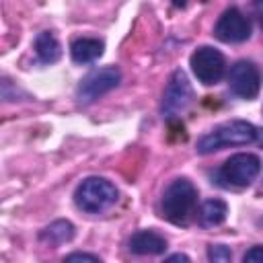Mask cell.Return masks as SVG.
I'll list each match as a JSON object with an SVG mask.
<instances>
[{"label": "cell", "instance_id": "cell-1", "mask_svg": "<svg viewBox=\"0 0 263 263\" xmlns=\"http://www.w3.org/2000/svg\"><path fill=\"white\" fill-rule=\"evenodd\" d=\"M257 138V129L253 123L242 121V119H232L226 121L218 127H214L210 134L199 138L197 142V152L199 154H212L220 148L226 146H245L251 144Z\"/></svg>", "mask_w": 263, "mask_h": 263}, {"label": "cell", "instance_id": "cell-2", "mask_svg": "<svg viewBox=\"0 0 263 263\" xmlns=\"http://www.w3.org/2000/svg\"><path fill=\"white\" fill-rule=\"evenodd\" d=\"M195 201H197V189L193 187V183L185 177L181 179H175L162 193V216L181 226V224H187L193 208H195Z\"/></svg>", "mask_w": 263, "mask_h": 263}, {"label": "cell", "instance_id": "cell-3", "mask_svg": "<svg viewBox=\"0 0 263 263\" xmlns=\"http://www.w3.org/2000/svg\"><path fill=\"white\" fill-rule=\"evenodd\" d=\"M74 201L82 212L99 214L117 201V189L103 177H88L76 187Z\"/></svg>", "mask_w": 263, "mask_h": 263}, {"label": "cell", "instance_id": "cell-4", "mask_svg": "<svg viewBox=\"0 0 263 263\" xmlns=\"http://www.w3.org/2000/svg\"><path fill=\"white\" fill-rule=\"evenodd\" d=\"M261 171V160L255 154L249 152H240L230 156L222 168H220V181H224V185H232V187H247L251 185L257 175Z\"/></svg>", "mask_w": 263, "mask_h": 263}, {"label": "cell", "instance_id": "cell-5", "mask_svg": "<svg viewBox=\"0 0 263 263\" xmlns=\"http://www.w3.org/2000/svg\"><path fill=\"white\" fill-rule=\"evenodd\" d=\"M193 99V90H191V84L185 76L183 70H175L166 88H164V95H162V117L164 119H175L179 117L191 103Z\"/></svg>", "mask_w": 263, "mask_h": 263}, {"label": "cell", "instance_id": "cell-6", "mask_svg": "<svg viewBox=\"0 0 263 263\" xmlns=\"http://www.w3.org/2000/svg\"><path fill=\"white\" fill-rule=\"evenodd\" d=\"M121 80V72L115 66H107V68H99L92 70L90 74H86L76 90V97L80 103H92L95 99L103 97L105 92L113 90Z\"/></svg>", "mask_w": 263, "mask_h": 263}, {"label": "cell", "instance_id": "cell-7", "mask_svg": "<svg viewBox=\"0 0 263 263\" xmlns=\"http://www.w3.org/2000/svg\"><path fill=\"white\" fill-rule=\"evenodd\" d=\"M224 55L210 45H203L191 53V70L201 84H216L224 76Z\"/></svg>", "mask_w": 263, "mask_h": 263}, {"label": "cell", "instance_id": "cell-8", "mask_svg": "<svg viewBox=\"0 0 263 263\" xmlns=\"http://www.w3.org/2000/svg\"><path fill=\"white\" fill-rule=\"evenodd\" d=\"M228 86L240 99H255L261 88V74L253 62L240 60L228 72Z\"/></svg>", "mask_w": 263, "mask_h": 263}, {"label": "cell", "instance_id": "cell-9", "mask_svg": "<svg viewBox=\"0 0 263 263\" xmlns=\"http://www.w3.org/2000/svg\"><path fill=\"white\" fill-rule=\"evenodd\" d=\"M214 33L224 43H240L251 37V23L238 8H228L218 18Z\"/></svg>", "mask_w": 263, "mask_h": 263}, {"label": "cell", "instance_id": "cell-10", "mask_svg": "<svg viewBox=\"0 0 263 263\" xmlns=\"http://www.w3.org/2000/svg\"><path fill=\"white\" fill-rule=\"evenodd\" d=\"M129 251L134 255H160L166 251V240L154 230H140L129 238Z\"/></svg>", "mask_w": 263, "mask_h": 263}, {"label": "cell", "instance_id": "cell-11", "mask_svg": "<svg viewBox=\"0 0 263 263\" xmlns=\"http://www.w3.org/2000/svg\"><path fill=\"white\" fill-rule=\"evenodd\" d=\"M103 49H105V43L101 39H95V37H80V39H74L72 45H70V55L76 64H88V62H95L103 55Z\"/></svg>", "mask_w": 263, "mask_h": 263}, {"label": "cell", "instance_id": "cell-12", "mask_svg": "<svg viewBox=\"0 0 263 263\" xmlns=\"http://www.w3.org/2000/svg\"><path fill=\"white\" fill-rule=\"evenodd\" d=\"M35 51H37V55H39V60L43 64H51V62L60 60V55H62V47H60L55 35L49 33V31H43V33L37 35V39H35Z\"/></svg>", "mask_w": 263, "mask_h": 263}, {"label": "cell", "instance_id": "cell-13", "mask_svg": "<svg viewBox=\"0 0 263 263\" xmlns=\"http://www.w3.org/2000/svg\"><path fill=\"white\" fill-rule=\"evenodd\" d=\"M72 236H74V226L68 220H55L47 228H43L41 234H39V238L43 242H49V245L68 242V240H72Z\"/></svg>", "mask_w": 263, "mask_h": 263}, {"label": "cell", "instance_id": "cell-14", "mask_svg": "<svg viewBox=\"0 0 263 263\" xmlns=\"http://www.w3.org/2000/svg\"><path fill=\"white\" fill-rule=\"evenodd\" d=\"M226 214H228V205L222 199H208L201 203L199 220L203 226H218L226 220Z\"/></svg>", "mask_w": 263, "mask_h": 263}, {"label": "cell", "instance_id": "cell-15", "mask_svg": "<svg viewBox=\"0 0 263 263\" xmlns=\"http://www.w3.org/2000/svg\"><path fill=\"white\" fill-rule=\"evenodd\" d=\"M208 259L214 261V263H228V261L232 259V253H230V249L224 247V245H214V247H210V251H208Z\"/></svg>", "mask_w": 263, "mask_h": 263}, {"label": "cell", "instance_id": "cell-16", "mask_svg": "<svg viewBox=\"0 0 263 263\" xmlns=\"http://www.w3.org/2000/svg\"><path fill=\"white\" fill-rule=\"evenodd\" d=\"M245 263H263V245H257V247H251L245 257H242Z\"/></svg>", "mask_w": 263, "mask_h": 263}, {"label": "cell", "instance_id": "cell-17", "mask_svg": "<svg viewBox=\"0 0 263 263\" xmlns=\"http://www.w3.org/2000/svg\"><path fill=\"white\" fill-rule=\"evenodd\" d=\"M66 261H90V263H99L101 259L97 255H88V253H72L66 257Z\"/></svg>", "mask_w": 263, "mask_h": 263}, {"label": "cell", "instance_id": "cell-18", "mask_svg": "<svg viewBox=\"0 0 263 263\" xmlns=\"http://www.w3.org/2000/svg\"><path fill=\"white\" fill-rule=\"evenodd\" d=\"M166 261H189V257H187V255H181V253H177V255H171V257H166Z\"/></svg>", "mask_w": 263, "mask_h": 263}, {"label": "cell", "instance_id": "cell-19", "mask_svg": "<svg viewBox=\"0 0 263 263\" xmlns=\"http://www.w3.org/2000/svg\"><path fill=\"white\" fill-rule=\"evenodd\" d=\"M185 2H187V0H173V4H175V6H179V8H183V6H185Z\"/></svg>", "mask_w": 263, "mask_h": 263}, {"label": "cell", "instance_id": "cell-20", "mask_svg": "<svg viewBox=\"0 0 263 263\" xmlns=\"http://www.w3.org/2000/svg\"><path fill=\"white\" fill-rule=\"evenodd\" d=\"M257 140H259V144L263 146V129H257Z\"/></svg>", "mask_w": 263, "mask_h": 263}, {"label": "cell", "instance_id": "cell-21", "mask_svg": "<svg viewBox=\"0 0 263 263\" xmlns=\"http://www.w3.org/2000/svg\"><path fill=\"white\" fill-rule=\"evenodd\" d=\"M261 27H263V16H261Z\"/></svg>", "mask_w": 263, "mask_h": 263}]
</instances>
